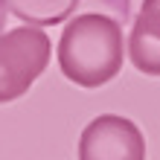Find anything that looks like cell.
<instances>
[{
	"mask_svg": "<svg viewBox=\"0 0 160 160\" xmlns=\"http://www.w3.org/2000/svg\"><path fill=\"white\" fill-rule=\"evenodd\" d=\"M122 26L108 15H76L58 41V67L79 88H102L122 70Z\"/></svg>",
	"mask_w": 160,
	"mask_h": 160,
	"instance_id": "cell-1",
	"label": "cell"
},
{
	"mask_svg": "<svg viewBox=\"0 0 160 160\" xmlns=\"http://www.w3.org/2000/svg\"><path fill=\"white\" fill-rule=\"evenodd\" d=\"M52 44L38 26L0 32V105L21 99L50 64Z\"/></svg>",
	"mask_w": 160,
	"mask_h": 160,
	"instance_id": "cell-2",
	"label": "cell"
},
{
	"mask_svg": "<svg viewBox=\"0 0 160 160\" xmlns=\"http://www.w3.org/2000/svg\"><path fill=\"white\" fill-rule=\"evenodd\" d=\"M79 160H146V140L128 117L102 114L84 125Z\"/></svg>",
	"mask_w": 160,
	"mask_h": 160,
	"instance_id": "cell-3",
	"label": "cell"
},
{
	"mask_svg": "<svg viewBox=\"0 0 160 160\" xmlns=\"http://www.w3.org/2000/svg\"><path fill=\"white\" fill-rule=\"evenodd\" d=\"M128 58L140 73L160 76V0H143L128 35Z\"/></svg>",
	"mask_w": 160,
	"mask_h": 160,
	"instance_id": "cell-4",
	"label": "cell"
},
{
	"mask_svg": "<svg viewBox=\"0 0 160 160\" xmlns=\"http://www.w3.org/2000/svg\"><path fill=\"white\" fill-rule=\"evenodd\" d=\"M79 0H6V12H12L26 26H52L64 23L76 12Z\"/></svg>",
	"mask_w": 160,
	"mask_h": 160,
	"instance_id": "cell-5",
	"label": "cell"
},
{
	"mask_svg": "<svg viewBox=\"0 0 160 160\" xmlns=\"http://www.w3.org/2000/svg\"><path fill=\"white\" fill-rule=\"evenodd\" d=\"M3 18H6V0H0V26H3Z\"/></svg>",
	"mask_w": 160,
	"mask_h": 160,
	"instance_id": "cell-6",
	"label": "cell"
}]
</instances>
